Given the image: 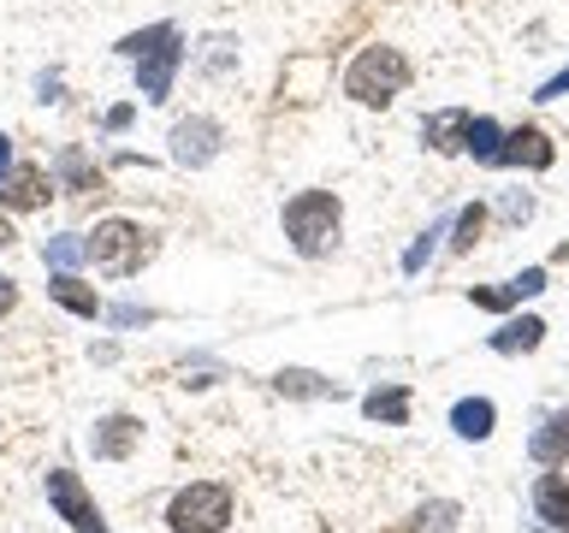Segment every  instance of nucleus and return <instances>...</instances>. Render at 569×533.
<instances>
[{"instance_id": "8", "label": "nucleus", "mask_w": 569, "mask_h": 533, "mask_svg": "<svg viewBox=\"0 0 569 533\" xmlns=\"http://www.w3.org/2000/svg\"><path fill=\"white\" fill-rule=\"evenodd\" d=\"M48 195H53V184H48L42 167H12L7 178H0V202L7 208H42Z\"/></svg>"}, {"instance_id": "31", "label": "nucleus", "mask_w": 569, "mask_h": 533, "mask_svg": "<svg viewBox=\"0 0 569 533\" xmlns=\"http://www.w3.org/2000/svg\"><path fill=\"white\" fill-rule=\"evenodd\" d=\"M558 255H563V261H569V243H563V249H558Z\"/></svg>"}, {"instance_id": "28", "label": "nucleus", "mask_w": 569, "mask_h": 533, "mask_svg": "<svg viewBox=\"0 0 569 533\" xmlns=\"http://www.w3.org/2000/svg\"><path fill=\"white\" fill-rule=\"evenodd\" d=\"M505 213H510V220H528V213H533V202H528V195H510V202H505Z\"/></svg>"}, {"instance_id": "9", "label": "nucleus", "mask_w": 569, "mask_h": 533, "mask_svg": "<svg viewBox=\"0 0 569 533\" xmlns=\"http://www.w3.org/2000/svg\"><path fill=\"white\" fill-rule=\"evenodd\" d=\"M142 439V426L131 421V415H107L101 426H96V439H89V444H96V456L101 462H119V456H131V444Z\"/></svg>"}, {"instance_id": "18", "label": "nucleus", "mask_w": 569, "mask_h": 533, "mask_svg": "<svg viewBox=\"0 0 569 533\" xmlns=\"http://www.w3.org/2000/svg\"><path fill=\"white\" fill-rule=\"evenodd\" d=\"M492 421H498V409H492L487 398H462V403L451 409V426H457L462 439H487Z\"/></svg>"}, {"instance_id": "7", "label": "nucleus", "mask_w": 569, "mask_h": 533, "mask_svg": "<svg viewBox=\"0 0 569 533\" xmlns=\"http://www.w3.org/2000/svg\"><path fill=\"white\" fill-rule=\"evenodd\" d=\"M178 60H184V48H178V36H167L154 53H142L137 60V83H142V95L149 101H167L172 95V71H178Z\"/></svg>"}, {"instance_id": "24", "label": "nucleus", "mask_w": 569, "mask_h": 533, "mask_svg": "<svg viewBox=\"0 0 569 533\" xmlns=\"http://www.w3.org/2000/svg\"><path fill=\"white\" fill-rule=\"evenodd\" d=\"M60 172H66V184H71V190L101 184V172H89V160H83V154H66V160H60Z\"/></svg>"}, {"instance_id": "23", "label": "nucleus", "mask_w": 569, "mask_h": 533, "mask_svg": "<svg viewBox=\"0 0 569 533\" xmlns=\"http://www.w3.org/2000/svg\"><path fill=\"white\" fill-rule=\"evenodd\" d=\"M167 36H178L172 24H154V30H137V36H124L119 42V53H131V60H142V53H154L160 42H167Z\"/></svg>"}, {"instance_id": "21", "label": "nucleus", "mask_w": 569, "mask_h": 533, "mask_svg": "<svg viewBox=\"0 0 569 533\" xmlns=\"http://www.w3.org/2000/svg\"><path fill=\"white\" fill-rule=\"evenodd\" d=\"M48 261L60 266V273H71L78 261H89V243H83V238H71V231H66V238H48Z\"/></svg>"}, {"instance_id": "15", "label": "nucleus", "mask_w": 569, "mask_h": 533, "mask_svg": "<svg viewBox=\"0 0 569 533\" xmlns=\"http://www.w3.org/2000/svg\"><path fill=\"white\" fill-rule=\"evenodd\" d=\"M528 451H533V462H546V469H558V462L569 456V415H551L540 433L528 439Z\"/></svg>"}, {"instance_id": "6", "label": "nucleus", "mask_w": 569, "mask_h": 533, "mask_svg": "<svg viewBox=\"0 0 569 533\" xmlns=\"http://www.w3.org/2000/svg\"><path fill=\"white\" fill-rule=\"evenodd\" d=\"M220 154V124L213 119H178L172 124V160L178 167H208Z\"/></svg>"}, {"instance_id": "19", "label": "nucleus", "mask_w": 569, "mask_h": 533, "mask_svg": "<svg viewBox=\"0 0 569 533\" xmlns=\"http://www.w3.org/2000/svg\"><path fill=\"white\" fill-rule=\"evenodd\" d=\"M362 409H368V421L403 426V421H409V391H403V385H386V391H373V398H368Z\"/></svg>"}, {"instance_id": "27", "label": "nucleus", "mask_w": 569, "mask_h": 533, "mask_svg": "<svg viewBox=\"0 0 569 533\" xmlns=\"http://www.w3.org/2000/svg\"><path fill=\"white\" fill-rule=\"evenodd\" d=\"M12 302H18V284L0 273V314H12Z\"/></svg>"}, {"instance_id": "29", "label": "nucleus", "mask_w": 569, "mask_h": 533, "mask_svg": "<svg viewBox=\"0 0 569 533\" xmlns=\"http://www.w3.org/2000/svg\"><path fill=\"white\" fill-rule=\"evenodd\" d=\"M12 172V137H0V178Z\"/></svg>"}, {"instance_id": "14", "label": "nucleus", "mask_w": 569, "mask_h": 533, "mask_svg": "<svg viewBox=\"0 0 569 533\" xmlns=\"http://www.w3.org/2000/svg\"><path fill=\"white\" fill-rule=\"evenodd\" d=\"M48 296L60 302V309H71V314H83V320H96V314H101V302H96V291H89L83 279H71V273H53V279H48Z\"/></svg>"}, {"instance_id": "22", "label": "nucleus", "mask_w": 569, "mask_h": 533, "mask_svg": "<svg viewBox=\"0 0 569 533\" xmlns=\"http://www.w3.org/2000/svg\"><path fill=\"white\" fill-rule=\"evenodd\" d=\"M279 391H291V398H327V380H320V373H302V368H291V373H279V380H273Z\"/></svg>"}, {"instance_id": "3", "label": "nucleus", "mask_w": 569, "mask_h": 533, "mask_svg": "<svg viewBox=\"0 0 569 533\" xmlns=\"http://www.w3.org/2000/svg\"><path fill=\"white\" fill-rule=\"evenodd\" d=\"M167 522H172V533H220L231 522V492L213 486V480H196V486L172 497Z\"/></svg>"}, {"instance_id": "13", "label": "nucleus", "mask_w": 569, "mask_h": 533, "mask_svg": "<svg viewBox=\"0 0 569 533\" xmlns=\"http://www.w3.org/2000/svg\"><path fill=\"white\" fill-rule=\"evenodd\" d=\"M540 338H546V320L522 314V320H505V326L492 332V350H498V355H516V350H540Z\"/></svg>"}, {"instance_id": "30", "label": "nucleus", "mask_w": 569, "mask_h": 533, "mask_svg": "<svg viewBox=\"0 0 569 533\" xmlns=\"http://www.w3.org/2000/svg\"><path fill=\"white\" fill-rule=\"evenodd\" d=\"M7 243H12V225H7V220H0V249H7Z\"/></svg>"}, {"instance_id": "16", "label": "nucleus", "mask_w": 569, "mask_h": 533, "mask_svg": "<svg viewBox=\"0 0 569 533\" xmlns=\"http://www.w3.org/2000/svg\"><path fill=\"white\" fill-rule=\"evenodd\" d=\"M462 149H469L480 167H505V131H498L492 119H469V137H462Z\"/></svg>"}, {"instance_id": "12", "label": "nucleus", "mask_w": 569, "mask_h": 533, "mask_svg": "<svg viewBox=\"0 0 569 533\" xmlns=\"http://www.w3.org/2000/svg\"><path fill=\"white\" fill-rule=\"evenodd\" d=\"M533 510H540V522L569 527V480L563 474H540V486H533Z\"/></svg>"}, {"instance_id": "20", "label": "nucleus", "mask_w": 569, "mask_h": 533, "mask_svg": "<svg viewBox=\"0 0 569 533\" xmlns=\"http://www.w3.org/2000/svg\"><path fill=\"white\" fill-rule=\"evenodd\" d=\"M480 225H487V208H480V202H469V208L457 213V238H451V249H457V255H469V249H475Z\"/></svg>"}, {"instance_id": "11", "label": "nucleus", "mask_w": 569, "mask_h": 533, "mask_svg": "<svg viewBox=\"0 0 569 533\" xmlns=\"http://www.w3.org/2000/svg\"><path fill=\"white\" fill-rule=\"evenodd\" d=\"M505 160L546 172V167H551V137H546V131H533V124H522V131H510V137H505Z\"/></svg>"}, {"instance_id": "17", "label": "nucleus", "mask_w": 569, "mask_h": 533, "mask_svg": "<svg viewBox=\"0 0 569 533\" xmlns=\"http://www.w3.org/2000/svg\"><path fill=\"white\" fill-rule=\"evenodd\" d=\"M469 119H475V113H462V107H451V113H433V119H427V124H421V137L433 142V149L451 154V149H462V137H469Z\"/></svg>"}, {"instance_id": "4", "label": "nucleus", "mask_w": 569, "mask_h": 533, "mask_svg": "<svg viewBox=\"0 0 569 533\" xmlns=\"http://www.w3.org/2000/svg\"><path fill=\"white\" fill-rule=\"evenodd\" d=\"M142 255H149V231L131 225V220H101L96 238H89V261H96L101 273H113V279L137 273Z\"/></svg>"}, {"instance_id": "5", "label": "nucleus", "mask_w": 569, "mask_h": 533, "mask_svg": "<svg viewBox=\"0 0 569 533\" xmlns=\"http://www.w3.org/2000/svg\"><path fill=\"white\" fill-rule=\"evenodd\" d=\"M48 504L71 522V533H107V522H101V510L89 504V492H83V480L71 474V469H53L48 474Z\"/></svg>"}, {"instance_id": "26", "label": "nucleus", "mask_w": 569, "mask_h": 533, "mask_svg": "<svg viewBox=\"0 0 569 533\" xmlns=\"http://www.w3.org/2000/svg\"><path fill=\"white\" fill-rule=\"evenodd\" d=\"M558 95H569V71H558V78L540 89V101H558Z\"/></svg>"}, {"instance_id": "2", "label": "nucleus", "mask_w": 569, "mask_h": 533, "mask_svg": "<svg viewBox=\"0 0 569 533\" xmlns=\"http://www.w3.org/2000/svg\"><path fill=\"white\" fill-rule=\"evenodd\" d=\"M403 83H409V60L398 48H368L362 60L345 71V95L362 101V107H386Z\"/></svg>"}, {"instance_id": "25", "label": "nucleus", "mask_w": 569, "mask_h": 533, "mask_svg": "<svg viewBox=\"0 0 569 533\" xmlns=\"http://www.w3.org/2000/svg\"><path fill=\"white\" fill-rule=\"evenodd\" d=\"M433 238H439V225L427 231V238H421V243H416V249H409V255H403V273H421V266H427V255H433Z\"/></svg>"}, {"instance_id": "10", "label": "nucleus", "mask_w": 569, "mask_h": 533, "mask_svg": "<svg viewBox=\"0 0 569 533\" xmlns=\"http://www.w3.org/2000/svg\"><path fill=\"white\" fill-rule=\"evenodd\" d=\"M540 291H546V273H540V266H528L522 279H510V284H487V291H475V309H510V302L540 296Z\"/></svg>"}, {"instance_id": "1", "label": "nucleus", "mask_w": 569, "mask_h": 533, "mask_svg": "<svg viewBox=\"0 0 569 533\" xmlns=\"http://www.w3.org/2000/svg\"><path fill=\"white\" fill-rule=\"evenodd\" d=\"M284 238L297 243V255H327L338 243V195L332 190H302L284 202Z\"/></svg>"}]
</instances>
